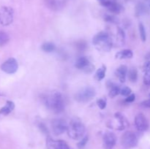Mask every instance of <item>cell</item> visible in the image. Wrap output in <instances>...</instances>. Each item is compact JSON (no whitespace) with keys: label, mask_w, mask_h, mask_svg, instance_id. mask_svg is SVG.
I'll return each instance as SVG.
<instances>
[{"label":"cell","mask_w":150,"mask_h":149,"mask_svg":"<svg viewBox=\"0 0 150 149\" xmlns=\"http://www.w3.org/2000/svg\"><path fill=\"white\" fill-rule=\"evenodd\" d=\"M117 39L120 44H124L125 39V34L123 29H122L121 28H118V29H117Z\"/></svg>","instance_id":"obj_25"},{"label":"cell","mask_w":150,"mask_h":149,"mask_svg":"<svg viewBox=\"0 0 150 149\" xmlns=\"http://www.w3.org/2000/svg\"><path fill=\"white\" fill-rule=\"evenodd\" d=\"M135 125L139 131H146L149 128V122L144 115L142 113L138 114L135 118Z\"/></svg>","instance_id":"obj_10"},{"label":"cell","mask_w":150,"mask_h":149,"mask_svg":"<svg viewBox=\"0 0 150 149\" xmlns=\"http://www.w3.org/2000/svg\"><path fill=\"white\" fill-rule=\"evenodd\" d=\"M149 97H150V93H149Z\"/></svg>","instance_id":"obj_39"},{"label":"cell","mask_w":150,"mask_h":149,"mask_svg":"<svg viewBox=\"0 0 150 149\" xmlns=\"http://www.w3.org/2000/svg\"><path fill=\"white\" fill-rule=\"evenodd\" d=\"M91 63L89 62L88 58H86V56H81L80 58H79L77 59V61H76V64H75V67L76 68L79 69V70H83L86 67L90 64Z\"/></svg>","instance_id":"obj_15"},{"label":"cell","mask_w":150,"mask_h":149,"mask_svg":"<svg viewBox=\"0 0 150 149\" xmlns=\"http://www.w3.org/2000/svg\"><path fill=\"white\" fill-rule=\"evenodd\" d=\"M97 1L100 4V5L107 7V8L111 5L113 1L112 0H97Z\"/></svg>","instance_id":"obj_32"},{"label":"cell","mask_w":150,"mask_h":149,"mask_svg":"<svg viewBox=\"0 0 150 149\" xmlns=\"http://www.w3.org/2000/svg\"><path fill=\"white\" fill-rule=\"evenodd\" d=\"M146 3H147L149 7L150 8V0H146Z\"/></svg>","instance_id":"obj_38"},{"label":"cell","mask_w":150,"mask_h":149,"mask_svg":"<svg viewBox=\"0 0 150 149\" xmlns=\"http://www.w3.org/2000/svg\"><path fill=\"white\" fill-rule=\"evenodd\" d=\"M144 82L146 85H150V71L145 72L144 77Z\"/></svg>","instance_id":"obj_33"},{"label":"cell","mask_w":150,"mask_h":149,"mask_svg":"<svg viewBox=\"0 0 150 149\" xmlns=\"http://www.w3.org/2000/svg\"><path fill=\"white\" fill-rule=\"evenodd\" d=\"M104 20L108 23H117L118 19L115 16L110 15H104Z\"/></svg>","instance_id":"obj_29"},{"label":"cell","mask_w":150,"mask_h":149,"mask_svg":"<svg viewBox=\"0 0 150 149\" xmlns=\"http://www.w3.org/2000/svg\"><path fill=\"white\" fill-rule=\"evenodd\" d=\"M115 118H117V120L120 122V125H119V127L117 128L118 130H122L128 125V123H127V121L126 120V118H125L124 115H122L120 112H116L115 113Z\"/></svg>","instance_id":"obj_18"},{"label":"cell","mask_w":150,"mask_h":149,"mask_svg":"<svg viewBox=\"0 0 150 149\" xmlns=\"http://www.w3.org/2000/svg\"><path fill=\"white\" fill-rule=\"evenodd\" d=\"M127 72H128V70H127V66L122 65L119 68L117 69V70L115 71V74L118 77L119 80H120V82L125 83L126 80V76H127Z\"/></svg>","instance_id":"obj_13"},{"label":"cell","mask_w":150,"mask_h":149,"mask_svg":"<svg viewBox=\"0 0 150 149\" xmlns=\"http://www.w3.org/2000/svg\"><path fill=\"white\" fill-rule=\"evenodd\" d=\"M9 38L8 34L3 31H0V47L6 45L8 42Z\"/></svg>","instance_id":"obj_23"},{"label":"cell","mask_w":150,"mask_h":149,"mask_svg":"<svg viewBox=\"0 0 150 149\" xmlns=\"http://www.w3.org/2000/svg\"><path fill=\"white\" fill-rule=\"evenodd\" d=\"M14 108H15L14 102H12V101H7L6 105H4L3 108H1V109H0V114L4 115H8V114H10V112L14 110Z\"/></svg>","instance_id":"obj_16"},{"label":"cell","mask_w":150,"mask_h":149,"mask_svg":"<svg viewBox=\"0 0 150 149\" xmlns=\"http://www.w3.org/2000/svg\"><path fill=\"white\" fill-rule=\"evenodd\" d=\"M47 145L53 149H73L64 140H55L50 137L47 140Z\"/></svg>","instance_id":"obj_11"},{"label":"cell","mask_w":150,"mask_h":149,"mask_svg":"<svg viewBox=\"0 0 150 149\" xmlns=\"http://www.w3.org/2000/svg\"><path fill=\"white\" fill-rule=\"evenodd\" d=\"M56 46L51 42H45L42 45V50L46 53H51L55 51Z\"/></svg>","instance_id":"obj_22"},{"label":"cell","mask_w":150,"mask_h":149,"mask_svg":"<svg viewBox=\"0 0 150 149\" xmlns=\"http://www.w3.org/2000/svg\"><path fill=\"white\" fill-rule=\"evenodd\" d=\"M133 56V53L131 50L125 49L117 53L115 56L116 58H119V59H127V58H131Z\"/></svg>","instance_id":"obj_17"},{"label":"cell","mask_w":150,"mask_h":149,"mask_svg":"<svg viewBox=\"0 0 150 149\" xmlns=\"http://www.w3.org/2000/svg\"><path fill=\"white\" fill-rule=\"evenodd\" d=\"M95 94H96V92H95V89L86 86L79 90L76 93L75 99L79 102L85 103V102H89L95 96Z\"/></svg>","instance_id":"obj_4"},{"label":"cell","mask_w":150,"mask_h":149,"mask_svg":"<svg viewBox=\"0 0 150 149\" xmlns=\"http://www.w3.org/2000/svg\"><path fill=\"white\" fill-rule=\"evenodd\" d=\"M18 64L14 58H8L1 65V70L7 74H14L18 70Z\"/></svg>","instance_id":"obj_8"},{"label":"cell","mask_w":150,"mask_h":149,"mask_svg":"<svg viewBox=\"0 0 150 149\" xmlns=\"http://www.w3.org/2000/svg\"><path fill=\"white\" fill-rule=\"evenodd\" d=\"M45 103L49 109L56 113H59L64 109V98L59 92H54L47 96L45 99Z\"/></svg>","instance_id":"obj_2"},{"label":"cell","mask_w":150,"mask_h":149,"mask_svg":"<svg viewBox=\"0 0 150 149\" xmlns=\"http://www.w3.org/2000/svg\"><path fill=\"white\" fill-rule=\"evenodd\" d=\"M92 43L98 51L108 52L112 48L113 41L109 34L105 32H100L94 37Z\"/></svg>","instance_id":"obj_1"},{"label":"cell","mask_w":150,"mask_h":149,"mask_svg":"<svg viewBox=\"0 0 150 149\" xmlns=\"http://www.w3.org/2000/svg\"><path fill=\"white\" fill-rule=\"evenodd\" d=\"M14 12L10 7H0V24L2 26H9L13 21Z\"/></svg>","instance_id":"obj_5"},{"label":"cell","mask_w":150,"mask_h":149,"mask_svg":"<svg viewBox=\"0 0 150 149\" xmlns=\"http://www.w3.org/2000/svg\"><path fill=\"white\" fill-rule=\"evenodd\" d=\"M67 131L70 138L73 140H80L84 136L86 128L81 120L74 118L67 126Z\"/></svg>","instance_id":"obj_3"},{"label":"cell","mask_w":150,"mask_h":149,"mask_svg":"<svg viewBox=\"0 0 150 149\" xmlns=\"http://www.w3.org/2000/svg\"><path fill=\"white\" fill-rule=\"evenodd\" d=\"M88 137L87 136H86V137H83V138L81 140V141L79 142V143H78L77 146L78 148H79V149H83L84 148V147L86 146V143H87L88 142Z\"/></svg>","instance_id":"obj_28"},{"label":"cell","mask_w":150,"mask_h":149,"mask_svg":"<svg viewBox=\"0 0 150 149\" xmlns=\"http://www.w3.org/2000/svg\"><path fill=\"white\" fill-rule=\"evenodd\" d=\"M76 46H77L78 49L80 50V51H83L86 48V43L85 41H79V42H77L76 44Z\"/></svg>","instance_id":"obj_31"},{"label":"cell","mask_w":150,"mask_h":149,"mask_svg":"<svg viewBox=\"0 0 150 149\" xmlns=\"http://www.w3.org/2000/svg\"><path fill=\"white\" fill-rule=\"evenodd\" d=\"M117 143V137L111 131H106L103 135V148L112 149Z\"/></svg>","instance_id":"obj_9"},{"label":"cell","mask_w":150,"mask_h":149,"mask_svg":"<svg viewBox=\"0 0 150 149\" xmlns=\"http://www.w3.org/2000/svg\"><path fill=\"white\" fill-rule=\"evenodd\" d=\"M135 99H136V95L133 94V93H131L128 96H127V98H126L125 101L126 102H133V101H135Z\"/></svg>","instance_id":"obj_36"},{"label":"cell","mask_w":150,"mask_h":149,"mask_svg":"<svg viewBox=\"0 0 150 149\" xmlns=\"http://www.w3.org/2000/svg\"><path fill=\"white\" fill-rule=\"evenodd\" d=\"M67 124L63 119L61 118H57L52 121L51 123V127H52L53 132L56 135H60L63 134L64 131L67 129Z\"/></svg>","instance_id":"obj_7"},{"label":"cell","mask_w":150,"mask_h":149,"mask_svg":"<svg viewBox=\"0 0 150 149\" xmlns=\"http://www.w3.org/2000/svg\"><path fill=\"white\" fill-rule=\"evenodd\" d=\"M148 11V7L144 3L140 2L136 7V15L137 16L144 15Z\"/></svg>","instance_id":"obj_19"},{"label":"cell","mask_w":150,"mask_h":149,"mask_svg":"<svg viewBox=\"0 0 150 149\" xmlns=\"http://www.w3.org/2000/svg\"><path fill=\"white\" fill-rule=\"evenodd\" d=\"M108 9L109 10V11L111 12V13H115V14H118V13H121V11L122 10V7L119 3L113 1L111 5L108 7Z\"/></svg>","instance_id":"obj_20"},{"label":"cell","mask_w":150,"mask_h":149,"mask_svg":"<svg viewBox=\"0 0 150 149\" xmlns=\"http://www.w3.org/2000/svg\"><path fill=\"white\" fill-rule=\"evenodd\" d=\"M97 104H98V106L100 108L101 110H103L106 108L107 102L106 99H99L97 100Z\"/></svg>","instance_id":"obj_30"},{"label":"cell","mask_w":150,"mask_h":149,"mask_svg":"<svg viewBox=\"0 0 150 149\" xmlns=\"http://www.w3.org/2000/svg\"><path fill=\"white\" fill-rule=\"evenodd\" d=\"M105 72H106V67L105 65H103L100 68H99L97 70L96 73H95V78L98 81L102 80L105 77Z\"/></svg>","instance_id":"obj_21"},{"label":"cell","mask_w":150,"mask_h":149,"mask_svg":"<svg viewBox=\"0 0 150 149\" xmlns=\"http://www.w3.org/2000/svg\"><path fill=\"white\" fill-rule=\"evenodd\" d=\"M47 7L54 11H59L65 6V0H45Z\"/></svg>","instance_id":"obj_12"},{"label":"cell","mask_w":150,"mask_h":149,"mask_svg":"<svg viewBox=\"0 0 150 149\" xmlns=\"http://www.w3.org/2000/svg\"><path fill=\"white\" fill-rule=\"evenodd\" d=\"M129 79L131 82H136L138 79V72L136 68H131L128 72Z\"/></svg>","instance_id":"obj_24"},{"label":"cell","mask_w":150,"mask_h":149,"mask_svg":"<svg viewBox=\"0 0 150 149\" xmlns=\"http://www.w3.org/2000/svg\"><path fill=\"white\" fill-rule=\"evenodd\" d=\"M121 143L125 148H132L137 145L138 137L133 131H126L122 136Z\"/></svg>","instance_id":"obj_6"},{"label":"cell","mask_w":150,"mask_h":149,"mask_svg":"<svg viewBox=\"0 0 150 149\" xmlns=\"http://www.w3.org/2000/svg\"><path fill=\"white\" fill-rule=\"evenodd\" d=\"M38 127H39L40 129L44 134H48V129H47V127L45 126V124H42V123H40V124H39V126H38Z\"/></svg>","instance_id":"obj_34"},{"label":"cell","mask_w":150,"mask_h":149,"mask_svg":"<svg viewBox=\"0 0 150 149\" xmlns=\"http://www.w3.org/2000/svg\"><path fill=\"white\" fill-rule=\"evenodd\" d=\"M141 105H142V107H144V108H150V99L142 102Z\"/></svg>","instance_id":"obj_37"},{"label":"cell","mask_w":150,"mask_h":149,"mask_svg":"<svg viewBox=\"0 0 150 149\" xmlns=\"http://www.w3.org/2000/svg\"><path fill=\"white\" fill-rule=\"evenodd\" d=\"M139 32H140L141 38H142L143 42H145L146 39V30H145L144 26L143 23H139Z\"/></svg>","instance_id":"obj_26"},{"label":"cell","mask_w":150,"mask_h":149,"mask_svg":"<svg viewBox=\"0 0 150 149\" xmlns=\"http://www.w3.org/2000/svg\"><path fill=\"white\" fill-rule=\"evenodd\" d=\"M143 70L144 73L150 71V61H147L144 63L143 66Z\"/></svg>","instance_id":"obj_35"},{"label":"cell","mask_w":150,"mask_h":149,"mask_svg":"<svg viewBox=\"0 0 150 149\" xmlns=\"http://www.w3.org/2000/svg\"><path fill=\"white\" fill-rule=\"evenodd\" d=\"M107 86H108V89H109V96L111 98L115 97L116 96L120 93V89L118 86L114 83L111 81L107 82Z\"/></svg>","instance_id":"obj_14"},{"label":"cell","mask_w":150,"mask_h":149,"mask_svg":"<svg viewBox=\"0 0 150 149\" xmlns=\"http://www.w3.org/2000/svg\"><path fill=\"white\" fill-rule=\"evenodd\" d=\"M131 92L132 91L130 88L127 87V86H124L122 89H120V93H121L124 96H128L129 95L131 94Z\"/></svg>","instance_id":"obj_27"}]
</instances>
